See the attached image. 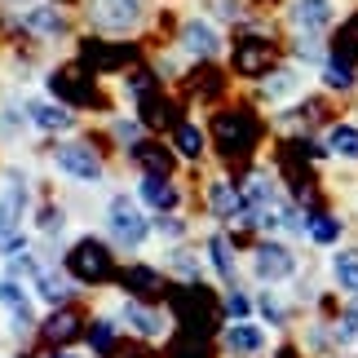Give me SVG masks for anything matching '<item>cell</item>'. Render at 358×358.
Instances as JSON below:
<instances>
[{"label": "cell", "mask_w": 358, "mask_h": 358, "mask_svg": "<svg viewBox=\"0 0 358 358\" xmlns=\"http://www.w3.org/2000/svg\"><path fill=\"white\" fill-rule=\"evenodd\" d=\"M66 270L80 283H102V279H111V257H106V248L98 239H80L71 248V257H66Z\"/></svg>", "instance_id": "1"}, {"label": "cell", "mask_w": 358, "mask_h": 358, "mask_svg": "<svg viewBox=\"0 0 358 358\" xmlns=\"http://www.w3.org/2000/svg\"><path fill=\"white\" fill-rule=\"evenodd\" d=\"M89 9L102 31H133L142 22V0H89Z\"/></svg>", "instance_id": "2"}, {"label": "cell", "mask_w": 358, "mask_h": 358, "mask_svg": "<svg viewBox=\"0 0 358 358\" xmlns=\"http://www.w3.org/2000/svg\"><path fill=\"white\" fill-rule=\"evenodd\" d=\"M106 217H111V235H115L120 243L137 248V243L146 239V222H142V213H137L129 199H115V203H111V213H106Z\"/></svg>", "instance_id": "3"}, {"label": "cell", "mask_w": 358, "mask_h": 358, "mask_svg": "<svg viewBox=\"0 0 358 358\" xmlns=\"http://www.w3.org/2000/svg\"><path fill=\"white\" fill-rule=\"evenodd\" d=\"M58 169L66 177H76V182H98V177H102V159L93 155L89 146H62L58 150Z\"/></svg>", "instance_id": "4"}, {"label": "cell", "mask_w": 358, "mask_h": 358, "mask_svg": "<svg viewBox=\"0 0 358 358\" xmlns=\"http://www.w3.org/2000/svg\"><path fill=\"white\" fill-rule=\"evenodd\" d=\"M252 137H257V129L248 124V115H222L217 120V142H222L226 155H243V150L252 146Z\"/></svg>", "instance_id": "5"}, {"label": "cell", "mask_w": 358, "mask_h": 358, "mask_svg": "<svg viewBox=\"0 0 358 358\" xmlns=\"http://www.w3.org/2000/svg\"><path fill=\"white\" fill-rule=\"evenodd\" d=\"M292 270H296V261H292V252H287L283 243H261V248H257V274H261L266 283L287 279Z\"/></svg>", "instance_id": "6"}, {"label": "cell", "mask_w": 358, "mask_h": 358, "mask_svg": "<svg viewBox=\"0 0 358 358\" xmlns=\"http://www.w3.org/2000/svg\"><path fill=\"white\" fill-rule=\"evenodd\" d=\"M332 0H292V27L296 31H323L327 22H332Z\"/></svg>", "instance_id": "7"}, {"label": "cell", "mask_w": 358, "mask_h": 358, "mask_svg": "<svg viewBox=\"0 0 358 358\" xmlns=\"http://www.w3.org/2000/svg\"><path fill=\"white\" fill-rule=\"evenodd\" d=\"M182 45H186L190 58H213V53L222 49V40H217V31H213L203 18H190V22L182 27Z\"/></svg>", "instance_id": "8"}, {"label": "cell", "mask_w": 358, "mask_h": 358, "mask_svg": "<svg viewBox=\"0 0 358 358\" xmlns=\"http://www.w3.org/2000/svg\"><path fill=\"white\" fill-rule=\"evenodd\" d=\"M27 111H31V120L40 124V129H71V111H66V106H53V102H31L27 106Z\"/></svg>", "instance_id": "9"}, {"label": "cell", "mask_w": 358, "mask_h": 358, "mask_svg": "<svg viewBox=\"0 0 358 358\" xmlns=\"http://www.w3.org/2000/svg\"><path fill=\"white\" fill-rule=\"evenodd\" d=\"M142 199L150 203V208H159V213L177 208V190L164 182V177H146V182H142Z\"/></svg>", "instance_id": "10"}, {"label": "cell", "mask_w": 358, "mask_h": 358, "mask_svg": "<svg viewBox=\"0 0 358 358\" xmlns=\"http://www.w3.org/2000/svg\"><path fill=\"white\" fill-rule=\"evenodd\" d=\"M208 203H213V213H217V217H239V213H243V195H239L235 186H226V182H217V186H213Z\"/></svg>", "instance_id": "11"}, {"label": "cell", "mask_w": 358, "mask_h": 358, "mask_svg": "<svg viewBox=\"0 0 358 358\" xmlns=\"http://www.w3.org/2000/svg\"><path fill=\"white\" fill-rule=\"evenodd\" d=\"M76 332H80V314L76 310H53V319L45 323V336L58 341V345H62V341H71Z\"/></svg>", "instance_id": "12"}, {"label": "cell", "mask_w": 358, "mask_h": 358, "mask_svg": "<svg viewBox=\"0 0 358 358\" xmlns=\"http://www.w3.org/2000/svg\"><path fill=\"white\" fill-rule=\"evenodd\" d=\"M226 345L235 350V354H257L261 345H266V336H261L257 327H248V323H235V327L226 332Z\"/></svg>", "instance_id": "13"}, {"label": "cell", "mask_w": 358, "mask_h": 358, "mask_svg": "<svg viewBox=\"0 0 358 358\" xmlns=\"http://www.w3.org/2000/svg\"><path fill=\"white\" fill-rule=\"evenodd\" d=\"M327 146H332V155H341V159H358V129L354 124H336V129L327 133Z\"/></svg>", "instance_id": "14"}, {"label": "cell", "mask_w": 358, "mask_h": 358, "mask_svg": "<svg viewBox=\"0 0 358 358\" xmlns=\"http://www.w3.org/2000/svg\"><path fill=\"white\" fill-rule=\"evenodd\" d=\"M22 27H31V31H40V36H58L66 22H62L58 9H27L22 13Z\"/></svg>", "instance_id": "15"}, {"label": "cell", "mask_w": 358, "mask_h": 358, "mask_svg": "<svg viewBox=\"0 0 358 358\" xmlns=\"http://www.w3.org/2000/svg\"><path fill=\"white\" fill-rule=\"evenodd\" d=\"M323 80L332 89H354V62L345 58V53H336V58L323 62Z\"/></svg>", "instance_id": "16"}, {"label": "cell", "mask_w": 358, "mask_h": 358, "mask_svg": "<svg viewBox=\"0 0 358 358\" xmlns=\"http://www.w3.org/2000/svg\"><path fill=\"white\" fill-rule=\"evenodd\" d=\"M124 319H129L142 336H159L164 332V319H159V314H150L146 306H137V301H133V306H124Z\"/></svg>", "instance_id": "17"}, {"label": "cell", "mask_w": 358, "mask_h": 358, "mask_svg": "<svg viewBox=\"0 0 358 358\" xmlns=\"http://www.w3.org/2000/svg\"><path fill=\"white\" fill-rule=\"evenodd\" d=\"M266 62H270V49L266 45H239V53H235V66L248 71V76L266 71Z\"/></svg>", "instance_id": "18"}, {"label": "cell", "mask_w": 358, "mask_h": 358, "mask_svg": "<svg viewBox=\"0 0 358 358\" xmlns=\"http://www.w3.org/2000/svg\"><path fill=\"white\" fill-rule=\"evenodd\" d=\"M208 252H213L217 274H222V279H230V274H235V252H230V243H226L222 235H213V239H208Z\"/></svg>", "instance_id": "19"}, {"label": "cell", "mask_w": 358, "mask_h": 358, "mask_svg": "<svg viewBox=\"0 0 358 358\" xmlns=\"http://www.w3.org/2000/svg\"><path fill=\"white\" fill-rule=\"evenodd\" d=\"M310 239L314 243H336L341 239V222H336V217H310Z\"/></svg>", "instance_id": "20"}, {"label": "cell", "mask_w": 358, "mask_h": 358, "mask_svg": "<svg viewBox=\"0 0 358 358\" xmlns=\"http://www.w3.org/2000/svg\"><path fill=\"white\" fill-rule=\"evenodd\" d=\"M0 301L18 314V323H27V292L18 287V279H5V283H0Z\"/></svg>", "instance_id": "21"}, {"label": "cell", "mask_w": 358, "mask_h": 358, "mask_svg": "<svg viewBox=\"0 0 358 358\" xmlns=\"http://www.w3.org/2000/svg\"><path fill=\"white\" fill-rule=\"evenodd\" d=\"M36 283H40V296H45L49 306H66V283L58 279V274H45V270H40Z\"/></svg>", "instance_id": "22"}, {"label": "cell", "mask_w": 358, "mask_h": 358, "mask_svg": "<svg viewBox=\"0 0 358 358\" xmlns=\"http://www.w3.org/2000/svg\"><path fill=\"white\" fill-rule=\"evenodd\" d=\"M124 283H129L133 292H155V287H159V274L146 270V266H133V270H124Z\"/></svg>", "instance_id": "23"}, {"label": "cell", "mask_w": 358, "mask_h": 358, "mask_svg": "<svg viewBox=\"0 0 358 358\" xmlns=\"http://www.w3.org/2000/svg\"><path fill=\"white\" fill-rule=\"evenodd\" d=\"M177 150H182L186 159H195L203 150V133L195 129V124H182V129H177Z\"/></svg>", "instance_id": "24"}, {"label": "cell", "mask_w": 358, "mask_h": 358, "mask_svg": "<svg viewBox=\"0 0 358 358\" xmlns=\"http://www.w3.org/2000/svg\"><path fill=\"white\" fill-rule=\"evenodd\" d=\"M336 283L345 287L350 296H358V261L354 257H336Z\"/></svg>", "instance_id": "25"}, {"label": "cell", "mask_w": 358, "mask_h": 358, "mask_svg": "<svg viewBox=\"0 0 358 358\" xmlns=\"http://www.w3.org/2000/svg\"><path fill=\"white\" fill-rule=\"evenodd\" d=\"M22 252V230L13 222H0V257H18Z\"/></svg>", "instance_id": "26"}, {"label": "cell", "mask_w": 358, "mask_h": 358, "mask_svg": "<svg viewBox=\"0 0 358 358\" xmlns=\"http://www.w3.org/2000/svg\"><path fill=\"white\" fill-rule=\"evenodd\" d=\"M296 93V76L292 71H279V76H270V85H266V98H292Z\"/></svg>", "instance_id": "27"}, {"label": "cell", "mask_w": 358, "mask_h": 358, "mask_svg": "<svg viewBox=\"0 0 358 358\" xmlns=\"http://www.w3.org/2000/svg\"><path fill=\"white\" fill-rule=\"evenodd\" d=\"M173 358H213V354H208V341L199 336V341H182V350H177Z\"/></svg>", "instance_id": "28"}, {"label": "cell", "mask_w": 358, "mask_h": 358, "mask_svg": "<svg viewBox=\"0 0 358 358\" xmlns=\"http://www.w3.org/2000/svg\"><path fill=\"white\" fill-rule=\"evenodd\" d=\"M358 53V13H354V18L345 22V27H341V53Z\"/></svg>", "instance_id": "29"}, {"label": "cell", "mask_w": 358, "mask_h": 358, "mask_svg": "<svg viewBox=\"0 0 358 358\" xmlns=\"http://www.w3.org/2000/svg\"><path fill=\"white\" fill-rule=\"evenodd\" d=\"M89 341H93V350H98V354H106V350H111V323H93Z\"/></svg>", "instance_id": "30"}, {"label": "cell", "mask_w": 358, "mask_h": 358, "mask_svg": "<svg viewBox=\"0 0 358 358\" xmlns=\"http://www.w3.org/2000/svg\"><path fill=\"white\" fill-rule=\"evenodd\" d=\"M115 137H120V142H137V124L133 120H120L115 124Z\"/></svg>", "instance_id": "31"}, {"label": "cell", "mask_w": 358, "mask_h": 358, "mask_svg": "<svg viewBox=\"0 0 358 358\" xmlns=\"http://www.w3.org/2000/svg\"><path fill=\"white\" fill-rule=\"evenodd\" d=\"M226 314H230V319H243V314H248V301H243V296L235 292V296L226 301Z\"/></svg>", "instance_id": "32"}, {"label": "cell", "mask_w": 358, "mask_h": 358, "mask_svg": "<svg viewBox=\"0 0 358 358\" xmlns=\"http://www.w3.org/2000/svg\"><path fill=\"white\" fill-rule=\"evenodd\" d=\"M354 332H358V306L345 314V319H341V336H354Z\"/></svg>", "instance_id": "33"}, {"label": "cell", "mask_w": 358, "mask_h": 358, "mask_svg": "<svg viewBox=\"0 0 358 358\" xmlns=\"http://www.w3.org/2000/svg\"><path fill=\"white\" fill-rule=\"evenodd\" d=\"M159 230H164L169 239H177V235H182V222H173V217H164V222H159Z\"/></svg>", "instance_id": "34"}, {"label": "cell", "mask_w": 358, "mask_h": 358, "mask_svg": "<svg viewBox=\"0 0 358 358\" xmlns=\"http://www.w3.org/2000/svg\"><path fill=\"white\" fill-rule=\"evenodd\" d=\"M58 358H76V354H58Z\"/></svg>", "instance_id": "35"}]
</instances>
